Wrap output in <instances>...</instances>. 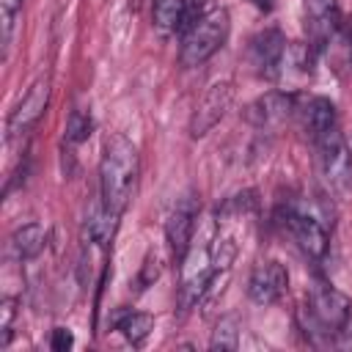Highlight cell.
I'll return each instance as SVG.
<instances>
[{
	"label": "cell",
	"instance_id": "6",
	"mask_svg": "<svg viewBox=\"0 0 352 352\" xmlns=\"http://www.w3.org/2000/svg\"><path fill=\"white\" fill-rule=\"evenodd\" d=\"M280 223L283 228L292 234V239L297 242V248L308 256V258H324L330 239H327V228L322 226V220H316L311 212L300 209V206H286L280 209Z\"/></svg>",
	"mask_w": 352,
	"mask_h": 352
},
{
	"label": "cell",
	"instance_id": "1",
	"mask_svg": "<svg viewBox=\"0 0 352 352\" xmlns=\"http://www.w3.org/2000/svg\"><path fill=\"white\" fill-rule=\"evenodd\" d=\"M140 173V157L138 148L129 138L124 135H107L102 146V160H99V195L102 206L121 214L135 192Z\"/></svg>",
	"mask_w": 352,
	"mask_h": 352
},
{
	"label": "cell",
	"instance_id": "13",
	"mask_svg": "<svg viewBox=\"0 0 352 352\" xmlns=\"http://www.w3.org/2000/svg\"><path fill=\"white\" fill-rule=\"evenodd\" d=\"M294 116L300 118V126L311 135V140H316L319 135H324L327 129L338 126V113L336 104L327 96H297L294 102Z\"/></svg>",
	"mask_w": 352,
	"mask_h": 352
},
{
	"label": "cell",
	"instance_id": "8",
	"mask_svg": "<svg viewBox=\"0 0 352 352\" xmlns=\"http://www.w3.org/2000/svg\"><path fill=\"white\" fill-rule=\"evenodd\" d=\"M234 104V82L228 80H217L206 88V94L201 96V102L195 104V113L190 118V135L192 138H204L209 129H214L226 113Z\"/></svg>",
	"mask_w": 352,
	"mask_h": 352
},
{
	"label": "cell",
	"instance_id": "22",
	"mask_svg": "<svg viewBox=\"0 0 352 352\" xmlns=\"http://www.w3.org/2000/svg\"><path fill=\"white\" fill-rule=\"evenodd\" d=\"M72 344H74V336H72L69 330H63V327H55V330H52V338H50V346H52V349L63 352V349H69Z\"/></svg>",
	"mask_w": 352,
	"mask_h": 352
},
{
	"label": "cell",
	"instance_id": "14",
	"mask_svg": "<svg viewBox=\"0 0 352 352\" xmlns=\"http://www.w3.org/2000/svg\"><path fill=\"white\" fill-rule=\"evenodd\" d=\"M305 16H308V28H311L316 41H324L338 28L336 0H305Z\"/></svg>",
	"mask_w": 352,
	"mask_h": 352
},
{
	"label": "cell",
	"instance_id": "23",
	"mask_svg": "<svg viewBox=\"0 0 352 352\" xmlns=\"http://www.w3.org/2000/svg\"><path fill=\"white\" fill-rule=\"evenodd\" d=\"M256 8H261V11H270L272 8V0H250Z\"/></svg>",
	"mask_w": 352,
	"mask_h": 352
},
{
	"label": "cell",
	"instance_id": "20",
	"mask_svg": "<svg viewBox=\"0 0 352 352\" xmlns=\"http://www.w3.org/2000/svg\"><path fill=\"white\" fill-rule=\"evenodd\" d=\"M22 3L25 0H0V16H3V47L8 50L11 44V36H14V25H16V16L22 11Z\"/></svg>",
	"mask_w": 352,
	"mask_h": 352
},
{
	"label": "cell",
	"instance_id": "24",
	"mask_svg": "<svg viewBox=\"0 0 352 352\" xmlns=\"http://www.w3.org/2000/svg\"><path fill=\"white\" fill-rule=\"evenodd\" d=\"M346 38H349V52H352V22H349V30H346Z\"/></svg>",
	"mask_w": 352,
	"mask_h": 352
},
{
	"label": "cell",
	"instance_id": "17",
	"mask_svg": "<svg viewBox=\"0 0 352 352\" xmlns=\"http://www.w3.org/2000/svg\"><path fill=\"white\" fill-rule=\"evenodd\" d=\"M47 245V228L41 223H25L11 234V250L16 258H36Z\"/></svg>",
	"mask_w": 352,
	"mask_h": 352
},
{
	"label": "cell",
	"instance_id": "16",
	"mask_svg": "<svg viewBox=\"0 0 352 352\" xmlns=\"http://www.w3.org/2000/svg\"><path fill=\"white\" fill-rule=\"evenodd\" d=\"M151 19H154V28H157L160 33L187 30V25H190L187 0H154Z\"/></svg>",
	"mask_w": 352,
	"mask_h": 352
},
{
	"label": "cell",
	"instance_id": "10",
	"mask_svg": "<svg viewBox=\"0 0 352 352\" xmlns=\"http://www.w3.org/2000/svg\"><path fill=\"white\" fill-rule=\"evenodd\" d=\"M248 58L258 77L275 80L286 58V38L278 28H264L248 41Z\"/></svg>",
	"mask_w": 352,
	"mask_h": 352
},
{
	"label": "cell",
	"instance_id": "12",
	"mask_svg": "<svg viewBox=\"0 0 352 352\" xmlns=\"http://www.w3.org/2000/svg\"><path fill=\"white\" fill-rule=\"evenodd\" d=\"M294 102H297L294 94H286V91H267V94L256 96V99L245 107L242 118H245L250 126H256V129H272V126L283 124L289 116H294Z\"/></svg>",
	"mask_w": 352,
	"mask_h": 352
},
{
	"label": "cell",
	"instance_id": "21",
	"mask_svg": "<svg viewBox=\"0 0 352 352\" xmlns=\"http://www.w3.org/2000/svg\"><path fill=\"white\" fill-rule=\"evenodd\" d=\"M14 316H16V297H3L0 302V346L6 349L11 344V333H14Z\"/></svg>",
	"mask_w": 352,
	"mask_h": 352
},
{
	"label": "cell",
	"instance_id": "3",
	"mask_svg": "<svg viewBox=\"0 0 352 352\" xmlns=\"http://www.w3.org/2000/svg\"><path fill=\"white\" fill-rule=\"evenodd\" d=\"M316 146V162H319V173L327 182V187L338 195L352 192V154L349 146L341 135L338 126L327 129L324 135H319L314 140Z\"/></svg>",
	"mask_w": 352,
	"mask_h": 352
},
{
	"label": "cell",
	"instance_id": "19",
	"mask_svg": "<svg viewBox=\"0 0 352 352\" xmlns=\"http://www.w3.org/2000/svg\"><path fill=\"white\" fill-rule=\"evenodd\" d=\"M212 349H236L239 346V327H236V319H220L214 333H212Z\"/></svg>",
	"mask_w": 352,
	"mask_h": 352
},
{
	"label": "cell",
	"instance_id": "5",
	"mask_svg": "<svg viewBox=\"0 0 352 352\" xmlns=\"http://www.w3.org/2000/svg\"><path fill=\"white\" fill-rule=\"evenodd\" d=\"M214 264H212V250L209 245L190 248L187 256L182 258V286H179V305L182 311L195 308L198 302L206 300V294L214 286Z\"/></svg>",
	"mask_w": 352,
	"mask_h": 352
},
{
	"label": "cell",
	"instance_id": "9",
	"mask_svg": "<svg viewBox=\"0 0 352 352\" xmlns=\"http://www.w3.org/2000/svg\"><path fill=\"white\" fill-rule=\"evenodd\" d=\"M50 80L47 77H38L28 91H25V96L19 99V104L11 110V116H8V126H6V132H8V140H16V138H25L36 124H38V118L44 116V110H47V104H50Z\"/></svg>",
	"mask_w": 352,
	"mask_h": 352
},
{
	"label": "cell",
	"instance_id": "11",
	"mask_svg": "<svg viewBox=\"0 0 352 352\" xmlns=\"http://www.w3.org/2000/svg\"><path fill=\"white\" fill-rule=\"evenodd\" d=\"M289 289V272L278 258L258 261L248 275V297L256 305H272L278 302Z\"/></svg>",
	"mask_w": 352,
	"mask_h": 352
},
{
	"label": "cell",
	"instance_id": "18",
	"mask_svg": "<svg viewBox=\"0 0 352 352\" xmlns=\"http://www.w3.org/2000/svg\"><path fill=\"white\" fill-rule=\"evenodd\" d=\"M94 132V118H91V110L85 107H74L69 113V121H66V140L69 143H82L88 140Z\"/></svg>",
	"mask_w": 352,
	"mask_h": 352
},
{
	"label": "cell",
	"instance_id": "7",
	"mask_svg": "<svg viewBox=\"0 0 352 352\" xmlns=\"http://www.w3.org/2000/svg\"><path fill=\"white\" fill-rule=\"evenodd\" d=\"M198 198L195 192H184L182 198H176L168 220H165V239L170 248V256L176 261H182L192 245V231H195V220H198Z\"/></svg>",
	"mask_w": 352,
	"mask_h": 352
},
{
	"label": "cell",
	"instance_id": "4",
	"mask_svg": "<svg viewBox=\"0 0 352 352\" xmlns=\"http://www.w3.org/2000/svg\"><path fill=\"white\" fill-rule=\"evenodd\" d=\"M305 314L316 330L341 333V330H346V324L352 319V300L330 283H316L305 302Z\"/></svg>",
	"mask_w": 352,
	"mask_h": 352
},
{
	"label": "cell",
	"instance_id": "2",
	"mask_svg": "<svg viewBox=\"0 0 352 352\" xmlns=\"http://www.w3.org/2000/svg\"><path fill=\"white\" fill-rule=\"evenodd\" d=\"M231 33V16L226 8H212L204 11L195 22H190V28L182 36V47H179V63L192 69L206 63L228 38Z\"/></svg>",
	"mask_w": 352,
	"mask_h": 352
},
{
	"label": "cell",
	"instance_id": "15",
	"mask_svg": "<svg viewBox=\"0 0 352 352\" xmlns=\"http://www.w3.org/2000/svg\"><path fill=\"white\" fill-rule=\"evenodd\" d=\"M113 327L132 344V346H140L151 330H154V316L151 314H143V311H132V308H124L113 316Z\"/></svg>",
	"mask_w": 352,
	"mask_h": 352
}]
</instances>
